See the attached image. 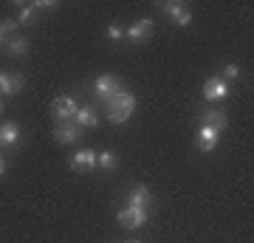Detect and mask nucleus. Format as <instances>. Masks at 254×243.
Returning a JSON list of instances; mask_svg holds the SVG:
<instances>
[{"label": "nucleus", "mask_w": 254, "mask_h": 243, "mask_svg": "<svg viewBox=\"0 0 254 243\" xmlns=\"http://www.w3.org/2000/svg\"><path fill=\"white\" fill-rule=\"evenodd\" d=\"M133 110H136V96L130 93V90H119L116 96L105 105V113H108V119L113 122V125H122V122H127V119L133 116Z\"/></svg>", "instance_id": "1"}, {"label": "nucleus", "mask_w": 254, "mask_h": 243, "mask_svg": "<svg viewBox=\"0 0 254 243\" xmlns=\"http://www.w3.org/2000/svg\"><path fill=\"white\" fill-rule=\"evenodd\" d=\"M119 90H122V80L113 77V74H102V77H96V82H93V93H96V102H99L102 108L116 96Z\"/></svg>", "instance_id": "2"}, {"label": "nucleus", "mask_w": 254, "mask_h": 243, "mask_svg": "<svg viewBox=\"0 0 254 243\" xmlns=\"http://www.w3.org/2000/svg\"><path fill=\"white\" fill-rule=\"evenodd\" d=\"M147 221H150L147 207H130L127 204L125 209H119V224L125 226V229H141Z\"/></svg>", "instance_id": "3"}, {"label": "nucleus", "mask_w": 254, "mask_h": 243, "mask_svg": "<svg viewBox=\"0 0 254 243\" xmlns=\"http://www.w3.org/2000/svg\"><path fill=\"white\" fill-rule=\"evenodd\" d=\"M76 110H79V102L73 96H57L54 105H51V113H54L57 122H73Z\"/></svg>", "instance_id": "4"}, {"label": "nucleus", "mask_w": 254, "mask_h": 243, "mask_svg": "<svg viewBox=\"0 0 254 243\" xmlns=\"http://www.w3.org/2000/svg\"><path fill=\"white\" fill-rule=\"evenodd\" d=\"M161 9L170 14V23H175V26H190V23H192V11H190L187 3L167 0V3H161Z\"/></svg>", "instance_id": "5"}, {"label": "nucleus", "mask_w": 254, "mask_h": 243, "mask_svg": "<svg viewBox=\"0 0 254 243\" xmlns=\"http://www.w3.org/2000/svg\"><path fill=\"white\" fill-rule=\"evenodd\" d=\"M229 96V82L223 77H212L203 82V99L206 102H220Z\"/></svg>", "instance_id": "6"}, {"label": "nucleus", "mask_w": 254, "mask_h": 243, "mask_svg": "<svg viewBox=\"0 0 254 243\" xmlns=\"http://www.w3.org/2000/svg\"><path fill=\"white\" fill-rule=\"evenodd\" d=\"M153 31H155V23L150 17H141V20H136L133 26L127 28V37H130L133 43H147V40L153 37Z\"/></svg>", "instance_id": "7"}, {"label": "nucleus", "mask_w": 254, "mask_h": 243, "mask_svg": "<svg viewBox=\"0 0 254 243\" xmlns=\"http://www.w3.org/2000/svg\"><path fill=\"white\" fill-rule=\"evenodd\" d=\"M79 136H82V130L73 122H57V127H54V139L60 144H73V142H79Z\"/></svg>", "instance_id": "8"}, {"label": "nucleus", "mask_w": 254, "mask_h": 243, "mask_svg": "<svg viewBox=\"0 0 254 243\" xmlns=\"http://www.w3.org/2000/svg\"><path fill=\"white\" fill-rule=\"evenodd\" d=\"M93 167H96V153H93V150H79V153H73V159H71L73 172H91Z\"/></svg>", "instance_id": "9"}, {"label": "nucleus", "mask_w": 254, "mask_h": 243, "mask_svg": "<svg viewBox=\"0 0 254 243\" xmlns=\"http://www.w3.org/2000/svg\"><path fill=\"white\" fill-rule=\"evenodd\" d=\"M73 125L79 127V130H85V127H96L99 125V113H96V108H91V105H79L76 116H73Z\"/></svg>", "instance_id": "10"}, {"label": "nucleus", "mask_w": 254, "mask_h": 243, "mask_svg": "<svg viewBox=\"0 0 254 243\" xmlns=\"http://www.w3.org/2000/svg\"><path fill=\"white\" fill-rule=\"evenodd\" d=\"M218 130H212V127L206 125H200L198 127V136H195V142H198V147L203 150V153H212L215 147H218Z\"/></svg>", "instance_id": "11"}, {"label": "nucleus", "mask_w": 254, "mask_h": 243, "mask_svg": "<svg viewBox=\"0 0 254 243\" xmlns=\"http://www.w3.org/2000/svg\"><path fill=\"white\" fill-rule=\"evenodd\" d=\"M23 85H26L23 74H0V93L3 96H11V93L23 90Z\"/></svg>", "instance_id": "12"}, {"label": "nucleus", "mask_w": 254, "mask_h": 243, "mask_svg": "<svg viewBox=\"0 0 254 243\" xmlns=\"http://www.w3.org/2000/svg\"><path fill=\"white\" fill-rule=\"evenodd\" d=\"M200 125H206V127H212V130H226V113H223V110H206V113H203V122H200Z\"/></svg>", "instance_id": "13"}, {"label": "nucleus", "mask_w": 254, "mask_h": 243, "mask_svg": "<svg viewBox=\"0 0 254 243\" xmlns=\"http://www.w3.org/2000/svg\"><path fill=\"white\" fill-rule=\"evenodd\" d=\"M127 204H130V207H147V204H150V189H147L144 184L133 187L127 192Z\"/></svg>", "instance_id": "14"}, {"label": "nucleus", "mask_w": 254, "mask_h": 243, "mask_svg": "<svg viewBox=\"0 0 254 243\" xmlns=\"http://www.w3.org/2000/svg\"><path fill=\"white\" fill-rule=\"evenodd\" d=\"M20 139V127L14 122H6V125H0V144H6V147H14Z\"/></svg>", "instance_id": "15"}, {"label": "nucleus", "mask_w": 254, "mask_h": 243, "mask_svg": "<svg viewBox=\"0 0 254 243\" xmlns=\"http://www.w3.org/2000/svg\"><path fill=\"white\" fill-rule=\"evenodd\" d=\"M6 51H9L11 57H26L28 54V40H23L20 34L9 37V40H6Z\"/></svg>", "instance_id": "16"}, {"label": "nucleus", "mask_w": 254, "mask_h": 243, "mask_svg": "<svg viewBox=\"0 0 254 243\" xmlns=\"http://www.w3.org/2000/svg\"><path fill=\"white\" fill-rule=\"evenodd\" d=\"M96 167H102V170H116V167H119L116 153H110V150H102V153H96Z\"/></svg>", "instance_id": "17"}, {"label": "nucleus", "mask_w": 254, "mask_h": 243, "mask_svg": "<svg viewBox=\"0 0 254 243\" xmlns=\"http://www.w3.org/2000/svg\"><path fill=\"white\" fill-rule=\"evenodd\" d=\"M34 17H37V9H34V3H26V6L20 3V14L14 17V20L20 23V26H31V23H34Z\"/></svg>", "instance_id": "18"}, {"label": "nucleus", "mask_w": 254, "mask_h": 243, "mask_svg": "<svg viewBox=\"0 0 254 243\" xmlns=\"http://www.w3.org/2000/svg\"><path fill=\"white\" fill-rule=\"evenodd\" d=\"M14 31H17V20H3L0 23V34L3 37H14Z\"/></svg>", "instance_id": "19"}, {"label": "nucleus", "mask_w": 254, "mask_h": 243, "mask_svg": "<svg viewBox=\"0 0 254 243\" xmlns=\"http://www.w3.org/2000/svg\"><path fill=\"white\" fill-rule=\"evenodd\" d=\"M237 77H240V68H237L235 63H229L226 68H223V80H226V82H232V80H237Z\"/></svg>", "instance_id": "20"}, {"label": "nucleus", "mask_w": 254, "mask_h": 243, "mask_svg": "<svg viewBox=\"0 0 254 243\" xmlns=\"http://www.w3.org/2000/svg\"><path fill=\"white\" fill-rule=\"evenodd\" d=\"M108 37H110V40H122V37H125V31H122L119 26H110L108 28Z\"/></svg>", "instance_id": "21"}, {"label": "nucleus", "mask_w": 254, "mask_h": 243, "mask_svg": "<svg viewBox=\"0 0 254 243\" xmlns=\"http://www.w3.org/2000/svg\"><path fill=\"white\" fill-rule=\"evenodd\" d=\"M3 172H6V162H3V159H0V175H3Z\"/></svg>", "instance_id": "22"}, {"label": "nucleus", "mask_w": 254, "mask_h": 243, "mask_svg": "<svg viewBox=\"0 0 254 243\" xmlns=\"http://www.w3.org/2000/svg\"><path fill=\"white\" fill-rule=\"evenodd\" d=\"M3 43H6V37H3V34H0V45H3Z\"/></svg>", "instance_id": "23"}, {"label": "nucleus", "mask_w": 254, "mask_h": 243, "mask_svg": "<svg viewBox=\"0 0 254 243\" xmlns=\"http://www.w3.org/2000/svg\"><path fill=\"white\" fill-rule=\"evenodd\" d=\"M130 243H141V241H130Z\"/></svg>", "instance_id": "24"}, {"label": "nucleus", "mask_w": 254, "mask_h": 243, "mask_svg": "<svg viewBox=\"0 0 254 243\" xmlns=\"http://www.w3.org/2000/svg\"><path fill=\"white\" fill-rule=\"evenodd\" d=\"M0 110H3V105H0Z\"/></svg>", "instance_id": "25"}]
</instances>
